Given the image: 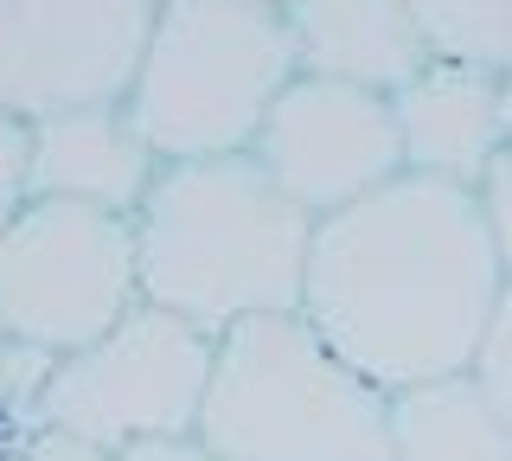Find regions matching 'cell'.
I'll return each instance as SVG.
<instances>
[{"mask_svg":"<svg viewBox=\"0 0 512 461\" xmlns=\"http://www.w3.org/2000/svg\"><path fill=\"white\" fill-rule=\"evenodd\" d=\"M480 212H487V231H493V250H500L506 276H512V141L493 154V167L480 173Z\"/></svg>","mask_w":512,"mask_h":461,"instance_id":"obj_16","label":"cell"},{"mask_svg":"<svg viewBox=\"0 0 512 461\" xmlns=\"http://www.w3.org/2000/svg\"><path fill=\"white\" fill-rule=\"evenodd\" d=\"M20 205H26V122L0 109V231L13 225Z\"/></svg>","mask_w":512,"mask_h":461,"instance_id":"obj_18","label":"cell"},{"mask_svg":"<svg viewBox=\"0 0 512 461\" xmlns=\"http://www.w3.org/2000/svg\"><path fill=\"white\" fill-rule=\"evenodd\" d=\"M160 173L154 141L135 129L128 103L64 109L26 122V199H84L135 212Z\"/></svg>","mask_w":512,"mask_h":461,"instance_id":"obj_10","label":"cell"},{"mask_svg":"<svg viewBox=\"0 0 512 461\" xmlns=\"http://www.w3.org/2000/svg\"><path fill=\"white\" fill-rule=\"evenodd\" d=\"M391 109L404 135V167L455 186H480L493 154L512 141L500 71L468 65V58H429L410 84L391 90Z\"/></svg>","mask_w":512,"mask_h":461,"instance_id":"obj_9","label":"cell"},{"mask_svg":"<svg viewBox=\"0 0 512 461\" xmlns=\"http://www.w3.org/2000/svg\"><path fill=\"white\" fill-rule=\"evenodd\" d=\"M500 289L506 263L480 193L404 167L314 225L301 314L372 385L404 391L468 372Z\"/></svg>","mask_w":512,"mask_h":461,"instance_id":"obj_1","label":"cell"},{"mask_svg":"<svg viewBox=\"0 0 512 461\" xmlns=\"http://www.w3.org/2000/svg\"><path fill=\"white\" fill-rule=\"evenodd\" d=\"M391 461H512V423L474 372L391 391Z\"/></svg>","mask_w":512,"mask_h":461,"instance_id":"obj_12","label":"cell"},{"mask_svg":"<svg viewBox=\"0 0 512 461\" xmlns=\"http://www.w3.org/2000/svg\"><path fill=\"white\" fill-rule=\"evenodd\" d=\"M13 449H20V442H13V423L0 417V461H13Z\"/></svg>","mask_w":512,"mask_h":461,"instance_id":"obj_20","label":"cell"},{"mask_svg":"<svg viewBox=\"0 0 512 461\" xmlns=\"http://www.w3.org/2000/svg\"><path fill=\"white\" fill-rule=\"evenodd\" d=\"M500 84H506V135H512V71L500 77Z\"/></svg>","mask_w":512,"mask_h":461,"instance_id":"obj_21","label":"cell"},{"mask_svg":"<svg viewBox=\"0 0 512 461\" xmlns=\"http://www.w3.org/2000/svg\"><path fill=\"white\" fill-rule=\"evenodd\" d=\"M314 225L320 218L288 199L256 154L160 161L135 205L141 301L186 314L205 333L301 308Z\"/></svg>","mask_w":512,"mask_h":461,"instance_id":"obj_2","label":"cell"},{"mask_svg":"<svg viewBox=\"0 0 512 461\" xmlns=\"http://www.w3.org/2000/svg\"><path fill=\"white\" fill-rule=\"evenodd\" d=\"M13 461H109V449L77 436V429H64V423H32V429H20Z\"/></svg>","mask_w":512,"mask_h":461,"instance_id":"obj_17","label":"cell"},{"mask_svg":"<svg viewBox=\"0 0 512 461\" xmlns=\"http://www.w3.org/2000/svg\"><path fill=\"white\" fill-rule=\"evenodd\" d=\"M212 353L218 333L173 308L135 301L103 340L58 359L39 423H64L103 449H128L141 436H186L205 410Z\"/></svg>","mask_w":512,"mask_h":461,"instance_id":"obj_6","label":"cell"},{"mask_svg":"<svg viewBox=\"0 0 512 461\" xmlns=\"http://www.w3.org/2000/svg\"><path fill=\"white\" fill-rule=\"evenodd\" d=\"M416 26L436 58H468L487 71H512V0H410Z\"/></svg>","mask_w":512,"mask_h":461,"instance_id":"obj_13","label":"cell"},{"mask_svg":"<svg viewBox=\"0 0 512 461\" xmlns=\"http://www.w3.org/2000/svg\"><path fill=\"white\" fill-rule=\"evenodd\" d=\"M468 372L480 378V391L493 397V410L512 423V276H506L500 301H493V321L480 333V353H474Z\"/></svg>","mask_w":512,"mask_h":461,"instance_id":"obj_15","label":"cell"},{"mask_svg":"<svg viewBox=\"0 0 512 461\" xmlns=\"http://www.w3.org/2000/svg\"><path fill=\"white\" fill-rule=\"evenodd\" d=\"M288 33L301 71L352 77L372 90L410 84L436 58L410 0H288Z\"/></svg>","mask_w":512,"mask_h":461,"instance_id":"obj_11","label":"cell"},{"mask_svg":"<svg viewBox=\"0 0 512 461\" xmlns=\"http://www.w3.org/2000/svg\"><path fill=\"white\" fill-rule=\"evenodd\" d=\"M7 340H13V333H7V321H0V353H7Z\"/></svg>","mask_w":512,"mask_h":461,"instance_id":"obj_22","label":"cell"},{"mask_svg":"<svg viewBox=\"0 0 512 461\" xmlns=\"http://www.w3.org/2000/svg\"><path fill=\"white\" fill-rule=\"evenodd\" d=\"M160 0H0V109L20 122L122 103Z\"/></svg>","mask_w":512,"mask_h":461,"instance_id":"obj_7","label":"cell"},{"mask_svg":"<svg viewBox=\"0 0 512 461\" xmlns=\"http://www.w3.org/2000/svg\"><path fill=\"white\" fill-rule=\"evenodd\" d=\"M263 7H276V13H288V0H263Z\"/></svg>","mask_w":512,"mask_h":461,"instance_id":"obj_23","label":"cell"},{"mask_svg":"<svg viewBox=\"0 0 512 461\" xmlns=\"http://www.w3.org/2000/svg\"><path fill=\"white\" fill-rule=\"evenodd\" d=\"M199 436L231 461H391V391L301 308L218 333Z\"/></svg>","mask_w":512,"mask_h":461,"instance_id":"obj_3","label":"cell"},{"mask_svg":"<svg viewBox=\"0 0 512 461\" xmlns=\"http://www.w3.org/2000/svg\"><path fill=\"white\" fill-rule=\"evenodd\" d=\"M141 301L135 212L26 199L0 231V321L13 340L77 353Z\"/></svg>","mask_w":512,"mask_h":461,"instance_id":"obj_5","label":"cell"},{"mask_svg":"<svg viewBox=\"0 0 512 461\" xmlns=\"http://www.w3.org/2000/svg\"><path fill=\"white\" fill-rule=\"evenodd\" d=\"M301 71L288 13L263 0H160L128 116L160 161L250 154L269 103Z\"/></svg>","mask_w":512,"mask_h":461,"instance_id":"obj_4","label":"cell"},{"mask_svg":"<svg viewBox=\"0 0 512 461\" xmlns=\"http://www.w3.org/2000/svg\"><path fill=\"white\" fill-rule=\"evenodd\" d=\"M109 461H231V455L212 449L199 429H186V436H141L128 449H109Z\"/></svg>","mask_w":512,"mask_h":461,"instance_id":"obj_19","label":"cell"},{"mask_svg":"<svg viewBox=\"0 0 512 461\" xmlns=\"http://www.w3.org/2000/svg\"><path fill=\"white\" fill-rule=\"evenodd\" d=\"M250 154L314 218L340 212V205L378 193L384 180L404 173V135H397L391 90L320 71H295L282 84Z\"/></svg>","mask_w":512,"mask_h":461,"instance_id":"obj_8","label":"cell"},{"mask_svg":"<svg viewBox=\"0 0 512 461\" xmlns=\"http://www.w3.org/2000/svg\"><path fill=\"white\" fill-rule=\"evenodd\" d=\"M52 346H32V340H7V353H0V417H7L13 429H32L45 410V385H52L58 372Z\"/></svg>","mask_w":512,"mask_h":461,"instance_id":"obj_14","label":"cell"}]
</instances>
